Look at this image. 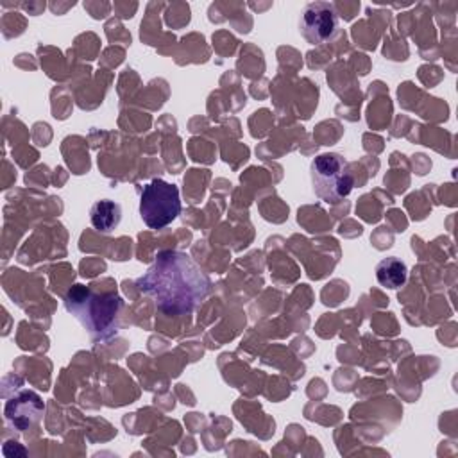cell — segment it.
Instances as JSON below:
<instances>
[{
  "mask_svg": "<svg viewBox=\"0 0 458 458\" xmlns=\"http://www.w3.org/2000/svg\"><path fill=\"white\" fill-rule=\"evenodd\" d=\"M136 284L166 315L191 313L211 290L208 274L181 250L159 252Z\"/></svg>",
  "mask_w": 458,
  "mask_h": 458,
  "instance_id": "6da1fadb",
  "label": "cell"
},
{
  "mask_svg": "<svg viewBox=\"0 0 458 458\" xmlns=\"http://www.w3.org/2000/svg\"><path fill=\"white\" fill-rule=\"evenodd\" d=\"M64 308L93 340H106L118 331L123 301L114 293H104L77 283L64 293Z\"/></svg>",
  "mask_w": 458,
  "mask_h": 458,
  "instance_id": "7a4b0ae2",
  "label": "cell"
},
{
  "mask_svg": "<svg viewBox=\"0 0 458 458\" xmlns=\"http://www.w3.org/2000/svg\"><path fill=\"white\" fill-rule=\"evenodd\" d=\"M310 177L315 195L327 204H336L345 199L354 184L351 166L338 152L317 156L310 165Z\"/></svg>",
  "mask_w": 458,
  "mask_h": 458,
  "instance_id": "3957f363",
  "label": "cell"
},
{
  "mask_svg": "<svg viewBox=\"0 0 458 458\" xmlns=\"http://www.w3.org/2000/svg\"><path fill=\"white\" fill-rule=\"evenodd\" d=\"M181 213L179 188L163 179H152L140 193V216L150 229L170 225Z\"/></svg>",
  "mask_w": 458,
  "mask_h": 458,
  "instance_id": "277c9868",
  "label": "cell"
},
{
  "mask_svg": "<svg viewBox=\"0 0 458 458\" xmlns=\"http://www.w3.org/2000/svg\"><path fill=\"white\" fill-rule=\"evenodd\" d=\"M338 29V14L329 2H310L302 7L299 30L310 45H320L335 36Z\"/></svg>",
  "mask_w": 458,
  "mask_h": 458,
  "instance_id": "5b68a950",
  "label": "cell"
},
{
  "mask_svg": "<svg viewBox=\"0 0 458 458\" xmlns=\"http://www.w3.org/2000/svg\"><path fill=\"white\" fill-rule=\"evenodd\" d=\"M45 411V404L38 394L23 390L7 401L5 406V419L20 431L34 426Z\"/></svg>",
  "mask_w": 458,
  "mask_h": 458,
  "instance_id": "8992f818",
  "label": "cell"
},
{
  "mask_svg": "<svg viewBox=\"0 0 458 458\" xmlns=\"http://www.w3.org/2000/svg\"><path fill=\"white\" fill-rule=\"evenodd\" d=\"M89 218H91V225L98 233L107 234L118 227V224L122 220V208L114 200L102 199L91 206Z\"/></svg>",
  "mask_w": 458,
  "mask_h": 458,
  "instance_id": "52a82bcc",
  "label": "cell"
},
{
  "mask_svg": "<svg viewBox=\"0 0 458 458\" xmlns=\"http://www.w3.org/2000/svg\"><path fill=\"white\" fill-rule=\"evenodd\" d=\"M406 277H408V268L404 261H401L395 256L385 258L376 265V279L385 288L397 290L406 283Z\"/></svg>",
  "mask_w": 458,
  "mask_h": 458,
  "instance_id": "ba28073f",
  "label": "cell"
}]
</instances>
